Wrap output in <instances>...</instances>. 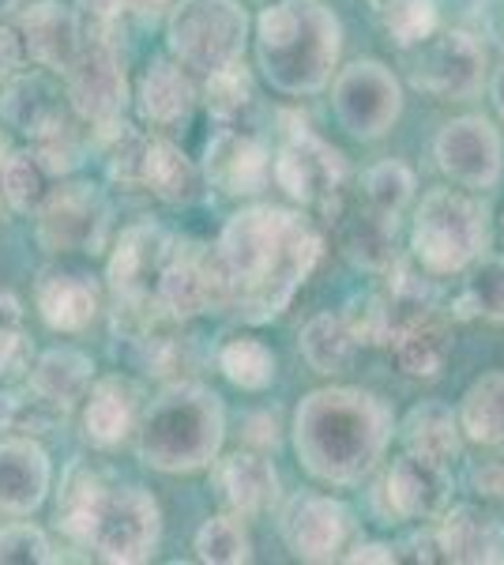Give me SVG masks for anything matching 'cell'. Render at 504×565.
<instances>
[{"label": "cell", "instance_id": "9", "mask_svg": "<svg viewBox=\"0 0 504 565\" xmlns=\"http://www.w3.org/2000/svg\"><path fill=\"white\" fill-rule=\"evenodd\" d=\"M271 178L294 200H301V204L332 207L339 193H343L346 167H343V154L332 143H324L320 136H313L301 125V129H290L287 143L275 154Z\"/></svg>", "mask_w": 504, "mask_h": 565}, {"label": "cell", "instance_id": "25", "mask_svg": "<svg viewBox=\"0 0 504 565\" xmlns=\"http://www.w3.org/2000/svg\"><path fill=\"white\" fill-rule=\"evenodd\" d=\"M403 445L415 457H426L448 468L463 449V430L455 423L452 407H444L441 399H426V404L410 407L407 418H403Z\"/></svg>", "mask_w": 504, "mask_h": 565}, {"label": "cell", "instance_id": "43", "mask_svg": "<svg viewBox=\"0 0 504 565\" xmlns=\"http://www.w3.org/2000/svg\"><path fill=\"white\" fill-rule=\"evenodd\" d=\"M143 159H148V136L132 132L128 125L117 129V143L109 151V178L125 189L143 185Z\"/></svg>", "mask_w": 504, "mask_h": 565}, {"label": "cell", "instance_id": "26", "mask_svg": "<svg viewBox=\"0 0 504 565\" xmlns=\"http://www.w3.org/2000/svg\"><path fill=\"white\" fill-rule=\"evenodd\" d=\"M64 98L68 95H61L45 76H20V79H12V87H8V95H4V117L20 132L31 136V140H39V136L68 125Z\"/></svg>", "mask_w": 504, "mask_h": 565}, {"label": "cell", "instance_id": "19", "mask_svg": "<svg viewBox=\"0 0 504 565\" xmlns=\"http://www.w3.org/2000/svg\"><path fill=\"white\" fill-rule=\"evenodd\" d=\"M50 490V457L31 437L0 441V509L12 516H26L42 505Z\"/></svg>", "mask_w": 504, "mask_h": 565}, {"label": "cell", "instance_id": "35", "mask_svg": "<svg viewBox=\"0 0 504 565\" xmlns=\"http://www.w3.org/2000/svg\"><path fill=\"white\" fill-rule=\"evenodd\" d=\"M218 370L226 373L230 385L245 392H260V388H268L275 377V354L271 348H264L260 340L237 335V340H230L218 351Z\"/></svg>", "mask_w": 504, "mask_h": 565}, {"label": "cell", "instance_id": "4", "mask_svg": "<svg viewBox=\"0 0 504 565\" xmlns=\"http://www.w3.org/2000/svg\"><path fill=\"white\" fill-rule=\"evenodd\" d=\"M223 445V404L200 385H173L143 415L140 460L154 471H196Z\"/></svg>", "mask_w": 504, "mask_h": 565}, {"label": "cell", "instance_id": "38", "mask_svg": "<svg viewBox=\"0 0 504 565\" xmlns=\"http://www.w3.org/2000/svg\"><path fill=\"white\" fill-rule=\"evenodd\" d=\"M373 8L399 45H418L437 31L433 0H373Z\"/></svg>", "mask_w": 504, "mask_h": 565}, {"label": "cell", "instance_id": "28", "mask_svg": "<svg viewBox=\"0 0 504 565\" xmlns=\"http://www.w3.org/2000/svg\"><path fill=\"white\" fill-rule=\"evenodd\" d=\"M90 377H95V362L84 351L57 348V351H45L39 366L31 370V388L42 399H50L53 407L68 412L76 399H84L90 392Z\"/></svg>", "mask_w": 504, "mask_h": 565}, {"label": "cell", "instance_id": "22", "mask_svg": "<svg viewBox=\"0 0 504 565\" xmlns=\"http://www.w3.org/2000/svg\"><path fill=\"white\" fill-rule=\"evenodd\" d=\"M339 218V234H343L346 257L365 264V268H388L392 264V238H396V218H384L373 212L365 200H339L328 207Z\"/></svg>", "mask_w": 504, "mask_h": 565}, {"label": "cell", "instance_id": "11", "mask_svg": "<svg viewBox=\"0 0 504 565\" xmlns=\"http://www.w3.org/2000/svg\"><path fill=\"white\" fill-rule=\"evenodd\" d=\"M64 79H68V103L84 121L114 125L121 117L128 84L121 53L109 42V34H95L90 42H84L79 57L64 68Z\"/></svg>", "mask_w": 504, "mask_h": 565}, {"label": "cell", "instance_id": "50", "mask_svg": "<svg viewBox=\"0 0 504 565\" xmlns=\"http://www.w3.org/2000/svg\"><path fill=\"white\" fill-rule=\"evenodd\" d=\"M162 4H170V0H128V8H140V12H154Z\"/></svg>", "mask_w": 504, "mask_h": 565}, {"label": "cell", "instance_id": "7", "mask_svg": "<svg viewBox=\"0 0 504 565\" xmlns=\"http://www.w3.org/2000/svg\"><path fill=\"white\" fill-rule=\"evenodd\" d=\"M162 532V513L143 487H109L90 521L87 546L103 562H148Z\"/></svg>", "mask_w": 504, "mask_h": 565}, {"label": "cell", "instance_id": "41", "mask_svg": "<svg viewBox=\"0 0 504 565\" xmlns=\"http://www.w3.org/2000/svg\"><path fill=\"white\" fill-rule=\"evenodd\" d=\"M207 106L218 121H234V117H242L245 109L253 106V79H249V72H245L242 61L211 72L207 76Z\"/></svg>", "mask_w": 504, "mask_h": 565}, {"label": "cell", "instance_id": "34", "mask_svg": "<svg viewBox=\"0 0 504 565\" xmlns=\"http://www.w3.org/2000/svg\"><path fill=\"white\" fill-rule=\"evenodd\" d=\"M455 317H463V321H471V317L504 321V257L474 260L471 279H467L463 295L455 298Z\"/></svg>", "mask_w": 504, "mask_h": 565}, {"label": "cell", "instance_id": "36", "mask_svg": "<svg viewBox=\"0 0 504 565\" xmlns=\"http://www.w3.org/2000/svg\"><path fill=\"white\" fill-rule=\"evenodd\" d=\"M50 178L53 174L34 151H12L4 159V200L23 215L39 212L42 200L50 196Z\"/></svg>", "mask_w": 504, "mask_h": 565}, {"label": "cell", "instance_id": "3", "mask_svg": "<svg viewBox=\"0 0 504 565\" xmlns=\"http://www.w3.org/2000/svg\"><path fill=\"white\" fill-rule=\"evenodd\" d=\"M343 26L320 0H279L256 20V57L282 95H313L332 79Z\"/></svg>", "mask_w": 504, "mask_h": 565}, {"label": "cell", "instance_id": "5", "mask_svg": "<svg viewBox=\"0 0 504 565\" xmlns=\"http://www.w3.org/2000/svg\"><path fill=\"white\" fill-rule=\"evenodd\" d=\"M485 242H490V218L479 200L455 193V189H433L421 200L410 245L426 271L455 276L482 257Z\"/></svg>", "mask_w": 504, "mask_h": 565}, {"label": "cell", "instance_id": "44", "mask_svg": "<svg viewBox=\"0 0 504 565\" xmlns=\"http://www.w3.org/2000/svg\"><path fill=\"white\" fill-rule=\"evenodd\" d=\"M0 562L4 565H39L53 562L50 540L34 524H12L0 532Z\"/></svg>", "mask_w": 504, "mask_h": 565}, {"label": "cell", "instance_id": "16", "mask_svg": "<svg viewBox=\"0 0 504 565\" xmlns=\"http://www.w3.org/2000/svg\"><path fill=\"white\" fill-rule=\"evenodd\" d=\"M271 151L245 129H223L211 136L204 154V174L218 193L253 196L271 181Z\"/></svg>", "mask_w": 504, "mask_h": 565}, {"label": "cell", "instance_id": "31", "mask_svg": "<svg viewBox=\"0 0 504 565\" xmlns=\"http://www.w3.org/2000/svg\"><path fill=\"white\" fill-rule=\"evenodd\" d=\"M460 430L474 445L504 449V370H493L474 381L463 396Z\"/></svg>", "mask_w": 504, "mask_h": 565}, {"label": "cell", "instance_id": "6", "mask_svg": "<svg viewBox=\"0 0 504 565\" xmlns=\"http://www.w3.org/2000/svg\"><path fill=\"white\" fill-rule=\"evenodd\" d=\"M245 31H249V15L237 0H181L170 15L167 39L181 65L211 76L242 61Z\"/></svg>", "mask_w": 504, "mask_h": 565}, {"label": "cell", "instance_id": "29", "mask_svg": "<svg viewBox=\"0 0 504 565\" xmlns=\"http://www.w3.org/2000/svg\"><path fill=\"white\" fill-rule=\"evenodd\" d=\"M192 106H196V87H192V79L178 65H170V61H154L140 84L143 117H148L151 125L170 129V125L185 121L192 114Z\"/></svg>", "mask_w": 504, "mask_h": 565}, {"label": "cell", "instance_id": "27", "mask_svg": "<svg viewBox=\"0 0 504 565\" xmlns=\"http://www.w3.org/2000/svg\"><path fill=\"white\" fill-rule=\"evenodd\" d=\"M388 343L399 370L410 373V377H437L448 362V351H452V335H448V324L437 317V309L403 324Z\"/></svg>", "mask_w": 504, "mask_h": 565}, {"label": "cell", "instance_id": "20", "mask_svg": "<svg viewBox=\"0 0 504 565\" xmlns=\"http://www.w3.org/2000/svg\"><path fill=\"white\" fill-rule=\"evenodd\" d=\"M39 313L53 332H84L103 309V295L87 276H72V271H50L39 279Z\"/></svg>", "mask_w": 504, "mask_h": 565}, {"label": "cell", "instance_id": "52", "mask_svg": "<svg viewBox=\"0 0 504 565\" xmlns=\"http://www.w3.org/2000/svg\"><path fill=\"white\" fill-rule=\"evenodd\" d=\"M4 159L8 154H0V200H4Z\"/></svg>", "mask_w": 504, "mask_h": 565}, {"label": "cell", "instance_id": "13", "mask_svg": "<svg viewBox=\"0 0 504 565\" xmlns=\"http://www.w3.org/2000/svg\"><path fill=\"white\" fill-rule=\"evenodd\" d=\"M437 167L463 189L497 185L504 167L501 136L485 117H455L437 136Z\"/></svg>", "mask_w": 504, "mask_h": 565}, {"label": "cell", "instance_id": "15", "mask_svg": "<svg viewBox=\"0 0 504 565\" xmlns=\"http://www.w3.org/2000/svg\"><path fill=\"white\" fill-rule=\"evenodd\" d=\"M351 535V513L335 498L298 494L282 509V540L301 562H332Z\"/></svg>", "mask_w": 504, "mask_h": 565}, {"label": "cell", "instance_id": "24", "mask_svg": "<svg viewBox=\"0 0 504 565\" xmlns=\"http://www.w3.org/2000/svg\"><path fill=\"white\" fill-rule=\"evenodd\" d=\"M437 546L444 551L448 562H467V565H482V562H501L504 558V527L493 521L490 513L474 505H460L441 521L437 532Z\"/></svg>", "mask_w": 504, "mask_h": 565}, {"label": "cell", "instance_id": "21", "mask_svg": "<svg viewBox=\"0 0 504 565\" xmlns=\"http://www.w3.org/2000/svg\"><path fill=\"white\" fill-rule=\"evenodd\" d=\"M218 494L237 516H260L279 501V476L264 457L234 452L215 468Z\"/></svg>", "mask_w": 504, "mask_h": 565}, {"label": "cell", "instance_id": "33", "mask_svg": "<svg viewBox=\"0 0 504 565\" xmlns=\"http://www.w3.org/2000/svg\"><path fill=\"white\" fill-rule=\"evenodd\" d=\"M301 354L317 373H343L357 354V335L351 332L346 317L320 313L301 328Z\"/></svg>", "mask_w": 504, "mask_h": 565}, {"label": "cell", "instance_id": "30", "mask_svg": "<svg viewBox=\"0 0 504 565\" xmlns=\"http://www.w3.org/2000/svg\"><path fill=\"white\" fill-rule=\"evenodd\" d=\"M143 189H151L162 204H189L200 189V174L178 143L151 136L148 159H143Z\"/></svg>", "mask_w": 504, "mask_h": 565}, {"label": "cell", "instance_id": "40", "mask_svg": "<svg viewBox=\"0 0 504 565\" xmlns=\"http://www.w3.org/2000/svg\"><path fill=\"white\" fill-rule=\"evenodd\" d=\"M64 418V407H53L39 392H0V430L45 434Z\"/></svg>", "mask_w": 504, "mask_h": 565}, {"label": "cell", "instance_id": "18", "mask_svg": "<svg viewBox=\"0 0 504 565\" xmlns=\"http://www.w3.org/2000/svg\"><path fill=\"white\" fill-rule=\"evenodd\" d=\"M23 45L39 65L64 72L84 50V34H79V20L72 8L61 0H39L23 12Z\"/></svg>", "mask_w": 504, "mask_h": 565}, {"label": "cell", "instance_id": "8", "mask_svg": "<svg viewBox=\"0 0 504 565\" xmlns=\"http://www.w3.org/2000/svg\"><path fill=\"white\" fill-rule=\"evenodd\" d=\"M332 109L339 125L357 140L384 136L403 109L399 79L380 61H357V65L339 72L332 87Z\"/></svg>", "mask_w": 504, "mask_h": 565}, {"label": "cell", "instance_id": "46", "mask_svg": "<svg viewBox=\"0 0 504 565\" xmlns=\"http://www.w3.org/2000/svg\"><path fill=\"white\" fill-rule=\"evenodd\" d=\"M76 4L84 8V15H90V23L109 26L128 8V0H76Z\"/></svg>", "mask_w": 504, "mask_h": 565}, {"label": "cell", "instance_id": "42", "mask_svg": "<svg viewBox=\"0 0 504 565\" xmlns=\"http://www.w3.org/2000/svg\"><path fill=\"white\" fill-rule=\"evenodd\" d=\"M31 362V343L23 335V309L12 295H0V377H20Z\"/></svg>", "mask_w": 504, "mask_h": 565}, {"label": "cell", "instance_id": "14", "mask_svg": "<svg viewBox=\"0 0 504 565\" xmlns=\"http://www.w3.org/2000/svg\"><path fill=\"white\" fill-rule=\"evenodd\" d=\"M421 45V57L415 61V84L437 98H471L482 87L485 53L482 45L463 31L429 34Z\"/></svg>", "mask_w": 504, "mask_h": 565}, {"label": "cell", "instance_id": "12", "mask_svg": "<svg viewBox=\"0 0 504 565\" xmlns=\"http://www.w3.org/2000/svg\"><path fill=\"white\" fill-rule=\"evenodd\" d=\"M106 200L87 181L50 189V196L39 207V242L50 253H95L106 234Z\"/></svg>", "mask_w": 504, "mask_h": 565}, {"label": "cell", "instance_id": "37", "mask_svg": "<svg viewBox=\"0 0 504 565\" xmlns=\"http://www.w3.org/2000/svg\"><path fill=\"white\" fill-rule=\"evenodd\" d=\"M410 196H415V174L403 162L388 159L362 178V200L384 218H399L403 207L410 204Z\"/></svg>", "mask_w": 504, "mask_h": 565}, {"label": "cell", "instance_id": "32", "mask_svg": "<svg viewBox=\"0 0 504 565\" xmlns=\"http://www.w3.org/2000/svg\"><path fill=\"white\" fill-rule=\"evenodd\" d=\"M109 490L106 476L90 463H72L68 476H64V487H61V505H57V521L64 532L72 535L76 543L87 546V532H90V521L98 513V501Z\"/></svg>", "mask_w": 504, "mask_h": 565}, {"label": "cell", "instance_id": "48", "mask_svg": "<svg viewBox=\"0 0 504 565\" xmlns=\"http://www.w3.org/2000/svg\"><path fill=\"white\" fill-rule=\"evenodd\" d=\"M346 562H396V551L384 546V543H365V546H357V551L346 554Z\"/></svg>", "mask_w": 504, "mask_h": 565}, {"label": "cell", "instance_id": "39", "mask_svg": "<svg viewBox=\"0 0 504 565\" xmlns=\"http://www.w3.org/2000/svg\"><path fill=\"white\" fill-rule=\"evenodd\" d=\"M196 558L215 565H242L253 558V543L234 516H211L196 532Z\"/></svg>", "mask_w": 504, "mask_h": 565}, {"label": "cell", "instance_id": "45", "mask_svg": "<svg viewBox=\"0 0 504 565\" xmlns=\"http://www.w3.org/2000/svg\"><path fill=\"white\" fill-rule=\"evenodd\" d=\"M471 487L485 498H501L504 501V463H485V468L471 471Z\"/></svg>", "mask_w": 504, "mask_h": 565}, {"label": "cell", "instance_id": "10", "mask_svg": "<svg viewBox=\"0 0 504 565\" xmlns=\"http://www.w3.org/2000/svg\"><path fill=\"white\" fill-rule=\"evenodd\" d=\"M173 242L162 226L136 223L128 226L109 257V287L117 295V306L128 309H159V279L167 271Z\"/></svg>", "mask_w": 504, "mask_h": 565}, {"label": "cell", "instance_id": "2", "mask_svg": "<svg viewBox=\"0 0 504 565\" xmlns=\"http://www.w3.org/2000/svg\"><path fill=\"white\" fill-rule=\"evenodd\" d=\"M392 441V415L362 388H320L301 399L294 449L309 476L351 487L377 468Z\"/></svg>", "mask_w": 504, "mask_h": 565}, {"label": "cell", "instance_id": "49", "mask_svg": "<svg viewBox=\"0 0 504 565\" xmlns=\"http://www.w3.org/2000/svg\"><path fill=\"white\" fill-rule=\"evenodd\" d=\"M268 426H275V418H253V441H260V445H275V437H279V434H268Z\"/></svg>", "mask_w": 504, "mask_h": 565}, {"label": "cell", "instance_id": "1", "mask_svg": "<svg viewBox=\"0 0 504 565\" xmlns=\"http://www.w3.org/2000/svg\"><path fill=\"white\" fill-rule=\"evenodd\" d=\"M215 253L230 290L226 309H237L249 321H271L320 260V238L301 215L260 204L226 223Z\"/></svg>", "mask_w": 504, "mask_h": 565}, {"label": "cell", "instance_id": "51", "mask_svg": "<svg viewBox=\"0 0 504 565\" xmlns=\"http://www.w3.org/2000/svg\"><path fill=\"white\" fill-rule=\"evenodd\" d=\"M497 109H501V117H504V68H501V76H497Z\"/></svg>", "mask_w": 504, "mask_h": 565}, {"label": "cell", "instance_id": "23", "mask_svg": "<svg viewBox=\"0 0 504 565\" xmlns=\"http://www.w3.org/2000/svg\"><path fill=\"white\" fill-rule=\"evenodd\" d=\"M136 418H140V388H136L132 381L106 377L90 388L84 426H87V437L98 445V449L121 445L125 437L132 434Z\"/></svg>", "mask_w": 504, "mask_h": 565}, {"label": "cell", "instance_id": "47", "mask_svg": "<svg viewBox=\"0 0 504 565\" xmlns=\"http://www.w3.org/2000/svg\"><path fill=\"white\" fill-rule=\"evenodd\" d=\"M20 57H23L20 39H15L8 26H0V79H8L15 68H20Z\"/></svg>", "mask_w": 504, "mask_h": 565}, {"label": "cell", "instance_id": "17", "mask_svg": "<svg viewBox=\"0 0 504 565\" xmlns=\"http://www.w3.org/2000/svg\"><path fill=\"white\" fill-rule=\"evenodd\" d=\"M448 490H452L448 468L407 452L384 476L380 501L388 516H399V521H429V516H437L444 509Z\"/></svg>", "mask_w": 504, "mask_h": 565}]
</instances>
